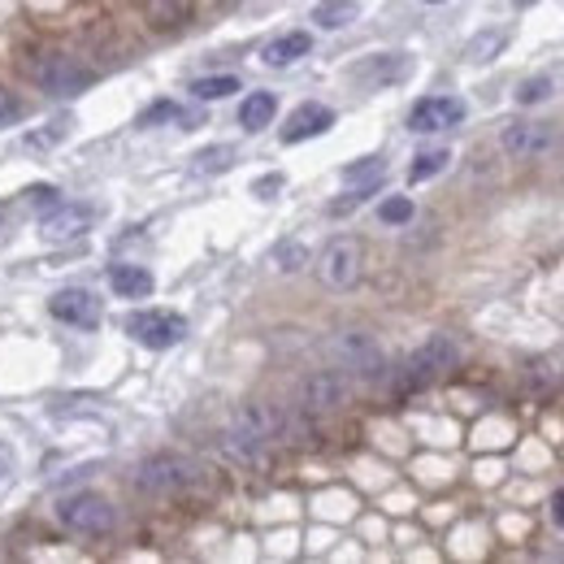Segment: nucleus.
<instances>
[{
  "label": "nucleus",
  "instance_id": "f257e3e1",
  "mask_svg": "<svg viewBox=\"0 0 564 564\" xmlns=\"http://www.w3.org/2000/svg\"><path fill=\"white\" fill-rule=\"evenodd\" d=\"M200 482V465L179 452H157L135 469V487L144 495H183Z\"/></svg>",
  "mask_w": 564,
  "mask_h": 564
},
{
  "label": "nucleus",
  "instance_id": "f03ea898",
  "mask_svg": "<svg viewBox=\"0 0 564 564\" xmlns=\"http://www.w3.org/2000/svg\"><path fill=\"white\" fill-rule=\"evenodd\" d=\"M57 517H61L65 530L87 535V539H100V535H109V530L118 526L113 504H109L105 495H96V491H78V495H70V500H61Z\"/></svg>",
  "mask_w": 564,
  "mask_h": 564
},
{
  "label": "nucleus",
  "instance_id": "7ed1b4c3",
  "mask_svg": "<svg viewBox=\"0 0 564 564\" xmlns=\"http://www.w3.org/2000/svg\"><path fill=\"white\" fill-rule=\"evenodd\" d=\"M365 270V253L356 240H330L326 253L317 257V282L330 291H352Z\"/></svg>",
  "mask_w": 564,
  "mask_h": 564
},
{
  "label": "nucleus",
  "instance_id": "20e7f679",
  "mask_svg": "<svg viewBox=\"0 0 564 564\" xmlns=\"http://www.w3.org/2000/svg\"><path fill=\"white\" fill-rule=\"evenodd\" d=\"M456 365H461L456 339L434 334V339H426V343L408 356V365H404V387H426V382H434L439 373H447V369H456Z\"/></svg>",
  "mask_w": 564,
  "mask_h": 564
},
{
  "label": "nucleus",
  "instance_id": "39448f33",
  "mask_svg": "<svg viewBox=\"0 0 564 564\" xmlns=\"http://www.w3.org/2000/svg\"><path fill=\"white\" fill-rule=\"evenodd\" d=\"M561 144V131L552 122H535V118H522V122H508L500 131V148L517 161H535V157H548L552 148Z\"/></svg>",
  "mask_w": 564,
  "mask_h": 564
},
{
  "label": "nucleus",
  "instance_id": "423d86ee",
  "mask_svg": "<svg viewBox=\"0 0 564 564\" xmlns=\"http://www.w3.org/2000/svg\"><path fill=\"white\" fill-rule=\"evenodd\" d=\"M126 334L152 352H165L174 343L187 339V321L179 312H161V308H144V312H131L126 317Z\"/></svg>",
  "mask_w": 564,
  "mask_h": 564
},
{
  "label": "nucleus",
  "instance_id": "0eeeda50",
  "mask_svg": "<svg viewBox=\"0 0 564 564\" xmlns=\"http://www.w3.org/2000/svg\"><path fill=\"white\" fill-rule=\"evenodd\" d=\"M30 78L52 91V96H74V91H87L91 87V70H83L74 57L65 52H44L35 65H30Z\"/></svg>",
  "mask_w": 564,
  "mask_h": 564
},
{
  "label": "nucleus",
  "instance_id": "6e6552de",
  "mask_svg": "<svg viewBox=\"0 0 564 564\" xmlns=\"http://www.w3.org/2000/svg\"><path fill=\"white\" fill-rule=\"evenodd\" d=\"M330 352L343 360V369H352V373H356V378H365V382L387 378V356H382V347H378L369 334H360V330L339 334V339L330 343Z\"/></svg>",
  "mask_w": 564,
  "mask_h": 564
},
{
  "label": "nucleus",
  "instance_id": "1a4fd4ad",
  "mask_svg": "<svg viewBox=\"0 0 564 564\" xmlns=\"http://www.w3.org/2000/svg\"><path fill=\"white\" fill-rule=\"evenodd\" d=\"M96 222V209L91 205H70V200H57L39 213V240L48 244H70L78 235H87V226Z\"/></svg>",
  "mask_w": 564,
  "mask_h": 564
},
{
  "label": "nucleus",
  "instance_id": "9d476101",
  "mask_svg": "<svg viewBox=\"0 0 564 564\" xmlns=\"http://www.w3.org/2000/svg\"><path fill=\"white\" fill-rule=\"evenodd\" d=\"M48 312H52L57 321H65V326H78V330H96L100 317H105L100 295H91L87 286H65V291H57V295L48 299Z\"/></svg>",
  "mask_w": 564,
  "mask_h": 564
},
{
  "label": "nucleus",
  "instance_id": "9b49d317",
  "mask_svg": "<svg viewBox=\"0 0 564 564\" xmlns=\"http://www.w3.org/2000/svg\"><path fill=\"white\" fill-rule=\"evenodd\" d=\"M461 122H465V100H456V96H426L408 113V131H417V135H434V131H447Z\"/></svg>",
  "mask_w": 564,
  "mask_h": 564
},
{
  "label": "nucleus",
  "instance_id": "f8f14e48",
  "mask_svg": "<svg viewBox=\"0 0 564 564\" xmlns=\"http://www.w3.org/2000/svg\"><path fill=\"white\" fill-rule=\"evenodd\" d=\"M299 395H304V404H308L312 413H334V408L347 404V382H343V373H334V369H317V373H308V378L299 382Z\"/></svg>",
  "mask_w": 564,
  "mask_h": 564
},
{
  "label": "nucleus",
  "instance_id": "ddd939ff",
  "mask_svg": "<svg viewBox=\"0 0 564 564\" xmlns=\"http://www.w3.org/2000/svg\"><path fill=\"white\" fill-rule=\"evenodd\" d=\"M408 70H413V61L404 57V52H378V57H369V61H360V65H352V78L360 83V87H391V83H404L408 78Z\"/></svg>",
  "mask_w": 564,
  "mask_h": 564
},
{
  "label": "nucleus",
  "instance_id": "4468645a",
  "mask_svg": "<svg viewBox=\"0 0 564 564\" xmlns=\"http://www.w3.org/2000/svg\"><path fill=\"white\" fill-rule=\"evenodd\" d=\"M330 126H334V109H326V105H299V109L286 118V126H282V144L317 139V135H326Z\"/></svg>",
  "mask_w": 564,
  "mask_h": 564
},
{
  "label": "nucleus",
  "instance_id": "2eb2a0df",
  "mask_svg": "<svg viewBox=\"0 0 564 564\" xmlns=\"http://www.w3.org/2000/svg\"><path fill=\"white\" fill-rule=\"evenodd\" d=\"M266 439L257 434V430H248L244 421H231L226 430H222V452L231 456V461H240V465H257L261 456H266Z\"/></svg>",
  "mask_w": 564,
  "mask_h": 564
},
{
  "label": "nucleus",
  "instance_id": "dca6fc26",
  "mask_svg": "<svg viewBox=\"0 0 564 564\" xmlns=\"http://www.w3.org/2000/svg\"><path fill=\"white\" fill-rule=\"evenodd\" d=\"M308 52H312V35L308 30H291V35H279V39H270L261 48V61L282 70V65H295L299 57H308Z\"/></svg>",
  "mask_w": 564,
  "mask_h": 564
},
{
  "label": "nucleus",
  "instance_id": "f3484780",
  "mask_svg": "<svg viewBox=\"0 0 564 564\" xmlns=\"http://www.w3.org/2000/svg\"><path fill=\"white\" fill-rule=\"evenodd\" d=\"M109 286L122 295V299H148L152 295V274L144 270V266H113L109 270Z\"/></svg>",
  "mask_w": 564,
  "mask_h": 564
},
{
  "label": "nucleus",
  "instance_id": "a211bd4d",
  "mask_svg": "<svg viewBox=\"0 0 564 564\" xmlns=\"http://www.w3.org/2000/svg\"><path fill=\"white\" fill-rule=\"evenodd\" d=\"M274 113H279V96H274V91H253V96L240 105V126H244V131H261V126L274 122Z\"/></svg>",
  "mask_w": 564,
  "mask_h": 564
},
{
  "label": "nucleus",
  "instance_id": "6ab92c4d",
  "mask_svg": "<svg viewBox=\"0 0 564 564\" xmlns=\"http://www.w3.org/2000/svg\"><path fill=\"white\" fill-rule=\"evenodd\" d=\"M356 13H360V0H317L312 4V22L321 30H343L356 22Z\"/></svg>",
  "mask_w": 564,
  "mask_h": 564
},
{
  "label": "nucleus",
  "instance_id": "aec40b11",
  "mask_svg": "<svg viewBox=\"0 0 564 564\" xmlns=\"http://www.w3.org/2000/svg\"><path fill=\"white\" fill-rule=\"evenodd\" d=\"M504 48H508V30H500V26H487V30H478V35L465 44V61H474V65H487V61H495Z\"/></svg>",
  "mask_w": 564,
  "mask_h": 564
},
{
  "label": "nucleus",
  "instance_id": "412c9836",
  "mask_svg": "<svg viewBox=\"0 0 564 564\" xmlns=\"http://www.w3.org/2000/svg\"><path fill=\"white\" fill-rule=\"evenodd\" d=\"M447 161H452V152H447V148H430V152L413 157V165H408V183H426V179L443 174V170H447Z\"/></svg>",
  "mask_w": 564,
  "mask_h": 564
},
{
  "label": "nucleus",
  "instance_id": "4be33fe9",
  "mask_svg": "<svg viewBox=\"0 0 564 564\" xmlns=\"http://www.w3.org/2000/svg\"><path fill=\"white\" fill-rule=\"evenodd\" d=\"M382 174H387V161L382 157H365V161H356V165L343 170V183L347 187H378Z\"/></svg>",
  "mask_w": 564,
  "mask_h": 564
},
{
  "label": "nucleus",
  "instance_id": "5701e85b",
  "mask_svg": "<svg viewBox=\"0 0 564 564\" xmlns=\"http://www.w3.org/2000/svg\"><path fill=\"white\" fill-rule=\"evenodd\" d=\"M240 91V78L235 74H213V78H196L192 83V96L196 100H226Z\"/></svg>",
  "mask_w": 564,
  "mask_h": 564
},
{
  "label": "nucleus",
  "instance_id": "b1692460",
  "mask_svg": "<svg viewBox=\"0 0 564 564\" xmlns=\"http://www.w3.org/2000/svg\"><path fill=\"white\" fill-rule=\"evenodd\" d=\"M231 165H235V148H231V144H213V148L196 152V161H192L196 174H222V170H231Z\"/></svg>",
  "mask_w": 564,
  "mask_h": 564
},
{
  "label": "nucleus",
  "instance_id": "393cba45",
  "mask_svg": "<svg viewBox=\"0 0 564 564\" xmlns=\"http://www.w3.org/2000/svg\"><path fill=\"white\" fill-rule=\"evenodd\" d=\"M304 266H308V244L282 240L279 248H274V270H279V274H299Z\"/></svg>",
  "mask_w": 564,
  "mask_h": 564
},
{
  "label": "nucleus",
  "instance_id": "a878e982",
  "mask_svg": "<svg viewBox=\"0 0 564 564\" xmlns=\"http://www.w3.org/2000/svg\"><path fill=\"white\" fill-rule=\"evenodd\" d=\"M165 122H187V113H183L174 100H157V105H148V109L139 113V126H144V131L165 126Z\"/></svg>",
  "mask_w": 564,
  "mask_h": 564
},
{
  "label": "nucleus",
  "instance_id": "bb28decb",
  "mask_svg": "<svg viewBox=\"0 0 564 564\" xmlns=\"http://www.w3.org/2000/svg\"><path fill=\"white\" fill-rule=\"evenodd\" d=\"M152 26H179V22H187V13H192V4L187 0H152Z\"/></svg>",
  "mask_w": 564,
  "mask_h": 564
},
{
  "label": "nucleus",
  "instance_id": "cd10ccee",
  "mask_svg": "<svg viewBox=\"0 0 564 564\" xmlns=\"http://www.w3.org/2000/svg\"><path fill=\"white\" fill-rule=\"evenodd\" d=\"M65 135H70V118H61L57 126H44V131H30V135H26L22 144H26L30 152H39V148H57V144H61Z\"/></svg>",
  "mask_w": 564,
  "mask_h": 564
},
{
  "label": "nucleus",
  "instance_id": "c85d7f7f",
  "mask_svg": "<svg viewBox=\"0 0 564 564\" xmlns=\"http://www.w3.org/2000/svg\"><path fill=\"white\" fill-rule=\"evenodd\" d=\"M378 218L387 226H404V222H413V200L408 196H391V200L378 205Z\"/></svg>",
  "mask_w": 564,
  "mask_h": 564
},
{
  "label": "nucleus",
  "instance_id": "c756f323",
  "mask_svg": "<svg viewBox=\"0 0 564 564\" xmlns=\"http://www.w3.org/2000/svg\"><path fill=\"white\" fill-rule=\"evenodd\" d=\"M556 91V83L548 78V74H539V78H526L522 87H517V105H539V100H548Z\"/></svg>",
  "mask_w": 564,
  "mask_h": 564
},
{
  "label": "nucleus",
  "instance_id": "7c9ffc66",
  "mask_svg": "<svg viewBox=\"0 0 564 564\" xmlns=\"http://www.w3.org/2000/svg\"><path fill=\"white\" fill-rule=\"evenodd\" d=\"M57 200H61V192H57V187H30V192H26V205H30V209H39V213H44L48 205H57Z\"/></svg>",
  "mask_w": 564,
  "mask_h": 564
},
{
  "label": "nucleus",
  "instance_id": "2f4dec72",
  "mask_svg": "<svg viewBox=\"0 0 564 564\" xmlns=\"http://www.w3.org/2000/svg\"><path fill=\"white\" fill-rule=\"evenodd\" d=\"M17 118H22V100L0 87V126H9V122H17Z\"/></svg>",
  "mask_w": 564,
  "mask_h": 564
},
{
  "label": "nucleus",
  "instance_id": "473e14b6",
  "mask_svg": "<svg viewBox=\"0 0 564 564\" xmlns=\"http://www.w3.org/2000/svg\"><path fill=\"white\" fill-rule=\"evenodd\" d=\"M279 192H282V174H266V179L253 183V196H261V200H274Z\"/></svg>",
  "mask_w": 564,
  "mask_h": 564
},
{
  "label": "nucleus",
  "instance_id": "72a5a7b5",
  "mask_svg": "<svg viewBox=\"0 0 564 564\" xmlns=\"http://www.w3.org/2000/svg\"><path fill=\"white\" fill-rule=\"evenodd\" d=\"M13 474V447L9 443H0V482Z\"/></svg>",
  "mask_w": 564,
  "mask_h": 564
},
{
  "label": "nucleus",
  "instance_id": "f704fd0d",
  "mask_svg": "<svg viewBox=\"0 0 564 564\" xmlns=\"http://www.w3.org/2000/svg\"><path fill=\"white\" fill-rule=\"evenodd\" d=\"M556 526H564V491H556Z\"/></svg>",
  "mask_w": 564,
  "mask_h": 564
},
{
  "label": "nucleus",
  "instance_id": "c9c22d12",
  "mask_svg": "<svg viewBox=\"0 0 564 564\" xmlns=\"http://www.w3.org/2000/svg\"><path fill=\"white\" fill-rule=\"evenodd\" d=\"M513 4H517V9H530V4H539V0H513Z\"/></svg>",
  "mask_w": 564,
  "mask_h": 564
},
{
  "label": "nucleus",
  "instance_id": "e433bc0d",
  "mask_svg": "<svg viewBox=\"0 0 564 564\" xmlns=\"http://www.w3.org/2000/svg\"><path fill=\"white\" fill-rule=\"evenodd\" d=\"M426 4H443V0H426Z\"/></svg>",
  "mask_w": 564,
  "mask_h": 564
}]
</instances>
